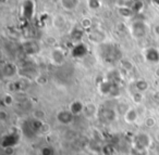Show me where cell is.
I'll return each instance as SVG.
<instances>
[{
  "label": "cell",
  "instance_id": "4316f807",
  "mask_svg": "<svg viewBox=\"0 0 159 155\" xmlns=\"http://www.w3.org/2000/svg\"><path fill=\"white\" fill-rule=\"evenodd\" d=\"M156 124H157V120L154 117H152V116H149V117H147L145 119V125L148 128H152V127L156 126Z\"/></svg>",
  "mask_w": 159,
  "mask_h": 155
},
{
  "label": "cell",
  "instance_id": "836d02e7",
  "mask_svg": "<svg viewBox=\"0 0 159 155\" xmlns=\"http://www.w3.org/2000/svg\"><path fill=\"white\" fill-rule=\"evenodd\" d=\"M47 130H49V127H48V125L44 123V125H43L42 128H40V131H42V132H46Z\"/></svg>",
  "mask_w": 159,
  "mask_h": 155
},
{
  "label": "cell",
  "instance_id": "f35d334b",
  "mask_svg": "<svg viewBox=\"0 0 159 155\" xmlns=\"http://www.w3.org/2000/svg\"><path fill=\"white\" fill-rule=\"evenodd\" d=\"M158 114H159V107H158Z\"/></svg>",
  "mask_w": 159,
  "mask_h": 155
},
{
  "label": "cell",
  "instance_id": "74e56055",
  "mask_svg": "<svg viewBox=\"0 0 159 155\" xmlns=\"http://www.w3.org/2000/svg\"><path fill=\"white\" fill-rule=\"evenodd\" d=\"M155 5H158V7H159V0H158V1H155Z\"/></svg>",
  "mask_w": 159,
  "mask_h": 155
},
{
  "label": "cell",
  "instance_id": "d590c367",
  "mask_svg": "<svg viewBox=\"0 0 159 155\" xmlns=\"http://www.w3.org/2000/svg\"><path fill=\"white\" fill-rule=\"evenodd\" d=\"M155 139H156V141L159 143V129H157L156 132H155Z\"/></svg>",
  "mask_w": 159,
  "mask_h": 155
},
{
  "label": "cell",
  "instance_id": "d4e9b609",
  "mask_svg": "<svg viewBox=\"0 0 159 155\" xmlns=\"http://www.w3.org/2000/svg\"><path fill=\"white\" fill-rule=\"evenodd\" d=\"M132 100L134 103H137V104H139V103L143 101V93H141V92L136 91V92H133L132 93Z\"/></svg>",
  "mask_w": 159,
  "mask_h": 155
},
{
  "label": "cell",
  "instance_id": "7a4b0ae2",
  "mask_svg": "<svg viewBox=\"0 0 159 155\" xmlns=\"http://www.w3.org/2000/svg\"><path fill=\"white\" fill-rule=\"evenodd\" d=\"M150 144H152V139L147 133H139L134 139V148L136 149L137 153L145 151L147 148H149Z\"/></svg>",
  "mask_w": 159,
  "mask_h": 155
},
{
  "label": "cell",
  "instance_id": "f1b7e54d",
  "mask_svg": "<svg viewBox=\"0 0 159 155\" xmlns=\"http://www.w3.org/2000/svg\"><path fill=\"white\" fill-rule=\"evenodd\" d=\"M42 155H55L53 153V150L49 146H45V148L42 149Z\"/></svg>",
  "mask_w": 159,
  "mask_h": 155
},
{
  "label": "cell",
  "instance_id": "d6a6232c",
  "mask_svg": "<svg viewBox=\"0 0 159 155\" xmlns=\"http://www.w3.org/2000/svg\"><path fill=\"white\" fill-rule=\"evenodd\" d=\"M7 113H6L5 111H3V110H1V111H0V118H1V120H6L7 119Z\"/></svg>",
  "mask_w": 159,
  "mask_h": 155
},
{
  "label": "cell",
  "instance_id": "277c9868",
  "mask_svg": "<svg viewBox=\"0 0 159 155\" xmlns=\"http://www.w3.org/2000/svg\"><path fill=\"white\" fill-rule=\"evenodd\" d=\"M50 59L55 65H61L66 60V54L62 48H53L50 52Z\"/></svg>",
  "mask_w": 159,
  "mask_h": 155
},
{
  "label": "cell",
  "instance_id": "52a82bcc",
  "mask_svg": "<svg viewBox=\"0 0 159 155\" xmlns=\"http://www.w3.org/2000/svg\"><path fill=\"white\" fill-rule=\"evenodd\" d=\"M1 72H2L3 76L9 78V77H13L14 75L18 73V67H16V65L13 63L2 64V66H1Z\"/></svg>",
  "mask_w": 159,
  "mask_h": 155
},
{
  "label": "cell",
  "instance_id": "7c38bea8",
  "mask_svg": "<svg viewBox=\"0 0 159 155\" xmlns=\"http://www.w3.org/2000/svg\"><path fill=\"white\" fill-rule=\"evenodd\" d=\"M69 111H70L74 116L79 115V114H81L83 111H84V105L80 102V101H73V102L70 104Z\"/></svg>",
  "mask_w": 159,
  "mask_h": 155
},
{
  "label": "cell",
  "instance_id": "e0dca14e",
  "mask_svg": "<svg viewBox=\"0 0 159 155\" xmlns=\"http://www.w3.org/2000/svg\"><path fill=\"white\" fill-rule=\"evenodd\" d=\"M85 113V116L89 118L91 117H94V116L96 115V112H97V109H96V106L93 104V103H89V104L84 105V111H83Z\"/></svg>",
  "mask_w": 159,
  "mask_h": 155
},
{
  "label": "cell",
  "instance_id": "484cf974",
  "mask_svg": "<svg viewBox=\"0 0 159 155\" xmlns=\"http://www.w3.org/2000/svg\"><path fill=\"white\" fill-rule=\"evenodd\" d=\"M81 26L84 29H89L92 27V20L89 18H84L81 21Z\"/></svg>",
  "mask_w": 159,
  "mask_h": 155
},
{
  "label": "cell",
  "instance_id": "8992f818",
  "mask_svg": "<svg viewBox=\"0 0 159 155\" xmlns=\"http://www.w3.org/2000/svg\"><path fill=\"white\" fill-rule=\"evenodd\" d=\"M74 115L70 111H60L57 114V120L62 125H69L73 122Z\"/></svg>",
  "mask_w": 159,
  "mask_h": 155
},
{
  "label": "cell",
  "instance_id": "83f0119b",
  "mask_svg": "<svg viewBox=\"0 0 159 155\" xmlns=\"http://www.w3.org/2000/svg\"><path fill=\"white\" fill-rule=\"evenodd\" d=\"M3 103H5L7 106H10V105H12V103H13V97H12L11 94L7 93L5 97H3Z\"/></svg>",
  "mask_w": 159,
  "mask_h": 155
},
{
  "label": "cell",
  "instance_id": "3957f363",
  "mask_svg": "<svg viewBox=\"0 0 159 155\" xmlns=\"http://www.w3.org/2000/svg\"><path fill=\"white\" fill-rule=\"evenodd\" d=\"M87 38L94 45H100V44H104L106 41V33L102 32V29H93V31L89 32L87 33Z\"/></svg>",
  "mask_w": 159,
  "mask_h": 155
},
{
  "label": "cell",
  "instance_id": "f546056e",
  "mask_svg": "<svg viewBox=\"0 0 159 155\" xmlns=\"http://www.w3.org/2000/svg\"><path fill=\"white\" fill-rule=\"evenodd\" d=\"M36 83L39 84V85H45V84L47 83V78L43 76V75H39V76L36 78Z\"/></svg>",
  "mask_w": 159,
  "mask_h": 155
},
{
  "label": "cell",
  "instance_id": "ac0fdd59",
  "mask_svg": "<svg viewBox=\"0 0 159 155\" xmlns=\"http://www.w3.org/2000/svg\"><path fill=\"white\" fill-rule=\"evenodd\" d=\"M135 88H136V91L143 93V92H145L148 90L149 84H148L146 80H144V79H139V80H137L136 83H135Z\"/></svg>",
  "mask_w": 159,
  "mask_h": 155
},
{
  "label": "cell",
  "instance_id": "8d00e7d4",
  "mask_svg": "<svg viewBox=\"0 0 159 155\" xmlns=\"http://www.w3.org/2000/svg\"><path fill=\"white\" fill-rule=\"evenodd\" d=\"M155 74H156V76L159 77V67L156 68V71H155Z\"/></svg>",
  "mask_w": 159,
  "mask_h": 155
},
{
  "label": "cell",
  "instance_id": "1f68e13d",
  "mask_svg": "<svg viewBox=\"0 0 159 155\" xmlns=\"http://www.w3.org/2000/svg\"><path fill=\"white\" fill-rule=\"evenodd\" d=\"M46 42L48 45H50V46H52V45L56 44V39L55 37H47L46 38Z\"/></svg>",
  "mask_w": 159,
  "mask_h": 155
},
{
  "label": "cell",
  "instance_id": "44dd1931",
  "mask_svg": "<svg viewBox=\"0 0 159 155\" xmlns=\"http://www.w3.org/2000/svg\"><path fill=\"white\" fill-rule=\"evenodd\" d=\"M144 8V2L143 1H134L133 3V7H132V10L135 14H139V12L143 10Z\"/></svg>",
  "mask_w": 159,
  "mask_h": 155
},
{
  "label": "cell",
  "instance_id": "ffe728a7",
  "mask_svg": "<svg viewBox=\"0 0 159 155\" xmlns=\"http://www.w3.org/2000/svg\"><path fill=\"white\" fill-rule=\"evenodd\" d=\"M86 5H87V7H89V9L98 10L102 7V1H99V0H89L86 2Z\"/></svg>",
  "mask_w": 159,
  "mask_h": 155
},
{
  "label": "cell",
  "instance_id": "30bf717a",
  "mask_svg": "<svg viewBox=\"0 0 159 155\" xmlns=\"http://www.w3.org/2000/svg\"><path fill=\"white\" fill-rule=\"evenodd\" d=\"M16 141H18V138H16V135H8L5 136L1 140V146L3 149L9 148V146H13L16 145Z\"/></svg>",
  "mask_w": 159,
  "mask_h": 155
},
{
  "label": "cell",
  "instance_id": "4fadbf2b",
  "mask_svg": "<svg viewBox=\"0 0 159 155\" xmlns=\"http://www.w3.org/2000/svg\"><path fill=\"white\" fill-rule=\"evenodd\" d=\"M79 3L80 2L76 1V0H62L61 2H60V5L66 11H73V10L77 8Z\"/></svg>",
  "mask_w": 159,
  "mask_h": 155
},
{
  "label": "cell",
  "instance_id": "4dcf8cb0",
  "mask_svg": "<svg viewBox=\"0 0 159 155\" xmlns=\"http://www.w3.org/2000/svg\"><path fill=\"white\" fill-rule=\"evenodd\" d=\"M14 150H16V149H14L13 146H9V148L3 149L6 155H13L14 154Z\"/></svg>",
  "mask_w": 159,
  "mask_h": 155
},
{
  "label": "cell",
  "instance_id": "e575fe53",
  "mask_svg": "<svg viewBox=\"0 0 159 155\" xmlns=\"http://www.w3.org/2000/svg\"><path fill=\"white\" fill-rule=\"evenodd\" d=\"M154 32H155V34H156V36L159 37V24H157L156 26L154 27Z\"/></svg>",
  "mask_w": 159,
  "mask_h": 155
},
{
  "label": "cell",
  "instance_id": "ba28073f",
  "mask_svg": "<svg viewBox=\"0 0 159 155\" xmlns=\"http://www.w3.org/2000/svg\"><path fill=\"white\" fill-rule=\"evenodd\" d=\"M145 59L150 63L159 62V51L156 48H148L145 51Z\"/></svg>",
  "mask_w": 159,
  "mask_h": 155
},
{
  "label": "cell",
  "instance_id": "cb8c5ba5",
  "mask_svg": "<svg viewBox=\"0 0 159 155\" xmlns=\"http://www.w3.org/2000/svg\"><path fill=\"white\" fill-rule=\"evenodd\" d=\"M102 152L104 155H115V148L110 144H107L102 148Z\"/></svg>",
  "mask_w": 159,
  "mask_h": 155
},
{
  "label": "cell",
  "instance_id": "5b68a950",
  "mask_svg": "<svg viewBox=\"0 0 159 155\" xmlns=\"http://www.w3.org/2000/svg\"><path fill=\"white\" fill-rule=\"evenodd\" d=\"M23 51L25 52V54L27 55H33L39 51V46L36 41L34 40H27L26 42L23 44Z\"/></svg>",
  "mask_w": 159,
  "mask_h": 155
},
{
  "label": "cell",
  "instance_id": "6da1fadb",
  "mask_svg": "<svg viewBox=\"0 0 159 155\" xmlns=\"http://www.w3.org/2000/svg\"><path fill=\"white\" fill-rule=\"evenodd\" d=\"M131 34L136 39H143L149 34V26L144 21H135L131 25Z\"/></svg>",
  "mask_w": 159,
  "mask_h": 155
},
{
  "label": "cell",
  "instance_id": "5bb4252c",
  "mask_svg": "<svg viewBox=\"0 0 159 155\" xmlns=\"http://www.w3.org/2000/svg\"><path fill=\"white\" fill-rule=\"evenodd\" d=\"M102 117L106 122H112L117 117V113L111 109H104L102 112Z\"/></svg>",
  "mask_w": 159,
  "mask_h": 155
},
{
  "label": "cell",
  "instance_id": "9a60e30c",
  "mask_svg": "<svg viewBox=\"0 0 159 155\" xmlns=\"http://www.w3.org/2000/svg\"><path fill=\"white\" fill-rule=\"evenodd\" d=\"M66 18H64L63 15H61V14H59V15H56L55 18H53L52 25H53V27H55V28L61 29V28H63V27L66 26Z\"/></svg>",
  "mask_w": 159,
  "mask_h": 155
},
{
  "label": "cell",
  "instance_id": "7402d4cb",
  "mask_svg": "<svg viewBox=\"0 0 159 155\" xmlns=\"http://www.w3.org/2000/svg\"><path fill=\"white\" fill-rule=\"evenodd\" d=\"M33 115L36 120H40V122H43L44 118L46 117V113H45L43 110H35V111L33 112Z\"/></svg>",
  "mask_w": 159,
  "mask_h": 155
},
{
  "label": "cell",
  "instance_id": "9c48e42d",
  "mask_svg": "<svg viewBox=\"0 0 159 155\" xmlns=\"http://www.w3.org/2000/svg\"><path fill=\"white\" fill-rule=\"evenodd\" d=\"M86 53H87V49L84 44L76 45V46L73 47L72 51H71V54L74 58H82V57H84Z\"/></svg>",
  "mask_w": 159,
  "mask_h": 155
},
{
  "label": "cell",
  "instance_id": "d6986e66",
  "mask_svg": "<svg viewBox=\"0 0 159 155\" xmlns=\"http://www.w3.org/2000/svg\"><path fill=\"white\" fill-rule=\"evenodd\" d=\"M118 11H119L120 15L123 16V18H125V19H130V18H132L133 14H134V12H133V10L131 9V8H128V7L119 8V9H118Z\"/></svg>",
  "mask_w": 159,
  "mask_h": 155
},
{
  "label": "cell",
  "instance_id": "8fae6325",
  "mask_svg": "<svg viewBox=\"0 0 159 155\" xmlns=\"http://www.w3.org/2000/svg\"><path fill=\"white\" fill-rule=\"evenodd\" d=\"M137 118H139V112L135 109H133V107H131V109L124 114V120H125L128 124H134L137 120Z\"/></svg>",
  "mask_w": 159,
  "mask_h": 155
},
{
  "label": "cell",
  "instance_id": "2e32d148",
  "mask_svg": "<svg viewBox=\"0 0 159 155\" xmlns=\"http://www.w3.org/2000/svg\"><path fill=\"white\" fill-rule=\"evenodd\" d=\"M34 2L33 1H26L24 2V6H23V13H24V16L27 19L32 18L34 13Z\"/></svg>",
  "mask_w": 159,
  "mask_h": 155
},
{
  "label": "cell",
  "instance_id": "603a6c76",
  "mask_svg": "<svg viewBox=\"0 0 159 155\" xmlns=\"http://www.w3.org/2000/svg\"><path fill=\"white\" fill-rule=\"evenodd\" d=\"M121 67L123 68V70H125L126 72H129V71H131L133 68V63L128 59H122L121 60Z\"/></svg>",
  "mask_w": 159,
  "mask_h": 155
}]
</instances>
